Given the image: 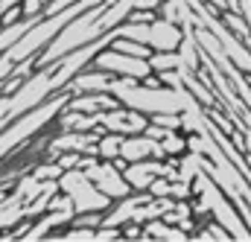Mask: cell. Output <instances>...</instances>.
<instances>
[{"label":"cell","instance_id":"cell-10","mask_svg":"<svg viewBox=\"0 0 251 242\" xmlns=\"http://www.w3.org/2000/svg\"><path fill=\"white\" fill-rule=\"evenodd\" d=\"M126 134H117V131H102L100 140H97V155L102 161H117L120 158V149H123Z\"/></svg>","mask_w":251,"mask_h":242},{"label":"cell","instance_id":"cell-7","mask_svg":"<svg viewBox=\"0 0 251 242\" xmlns=\"http://www.w3.org/2000/svg\"><path fill=\"white\" fill-rule=\"evenodd\" d=\"M117 76L114 73H108V70H102V67H94V64H88L85 70H79L70 82H67V94H91V91H111V82H114Z\"/></svg>","mask_w":251,"mask_h":242},{"label":"cell","instance_id":"cell-3","mask_svg":"<svg viewBox=\"0 0 251 242\" xmlns=\"http://www.w3.org/2000/svg\"><path fill=\"white\" fill-rule=\"evenodd\" d=\"M88 172V178L97 184L105 195H111L114 201H120V198H126V195H131L134 190H131V184L126 181V175H123V169L114 164V161H97L94 167H88L85 169Z\"/></svg>","mask_w":251,"mask_h":242},{"label":"cell","instance_id":"cell-12","mask_svg":"<svg viewBox=\"0 0 251 242\" xmlns=\"http://www.w3.org/2000/svg\"><path fill=\"white\" fill-rule=\"evenodd\" d=\"M9 193V187H0V195H6Z\"/></svg>","mask_w":251,"mask_h":242},{"label":"cell","instance_id":"cell-1","mask_svg":"<svg viewBox=\"0 0 251 242\" xmlns=\"http://www.w3.org/2000/svg\"><path fill=\"white\" fill-rule=\"evenodd\" d=\"M59 190L73 198L76 216L79 213H105L114 204V198L105 195L97 184L91 181L85 169H64L62 178H59Z\"/></svg>","mask_w":251,"mask_h":242},{"label":"cell","instance_id":"cell-8","mask_svg":"<svg viewBox=\"0 0 251 242\" xmlns=\"http://www.w3.org/2000/svg\"><path fill=\"white\" fill-rule=\"evenodd\" d=\"M164 172H167V161H161V158H146V161L128 164L123 169V175H126V181L131 184V190H149L152 181L158 175H164Z\"/></svg>","mask_w":251,"mask_h":242},{"label":"cell","instance_id":"cell-9","mask_svg":"<svg viewBox=\"0 0 251 242\" xmlns=\"http://www.w3.org/2000/svg\"><path fill=\"white\" fill-rule=\"evenodd\" d=\"M161 149H164V158H181L190 149L187 131H184V128H170V131L161 137Z\"/></svg>","mask_w":251,"mask_h":242},{"label":"cell","instance_id":"cell-4","mask_svg":"<svg viewBox=\"0 0 251 242\" xmlns=\"http://www.w3.org/2000/svg\"><path fill=\"white\" fill-rule=\"evenodd\" d=\"M102 128L105 131H117V134H140V131H146V125H149V114H143V111H134V108H128V105H117V108H111V111H102Z\"/></svg>","mask_w":251,"mask_h":242},{"label":"cell","instance_id":"cell-6","mask_svg":"<svg viewBox=\"0 0 251 242\" xmlns=\"http://www.w3.org/2000/svg\"><path fill=\"white\" fill-rule=\"evenodd\" d=\"M120 158H123L126 164H137V161H146V158H161V161H167V158H164V149H161V140L149 137L146 131L126 137L123 149H120Z\"/></svg>","mask_w":251,"mask_h":242},{"label":"cell","instance_id":"cell-11","mask_svg":"<svg viewBox=\"0 0 251 242\" xmlns=\"http://www.w3.org/2000/svg\"><path fill=\"white\" fill-rule=\"evenodd\" d=\"M155 18H158V12H155V9H131L126 21H134V24H152Z\"/></svg>","mask_w":251,"mask_h":242},{"label":"cell","instance_id":"cell-2","mask_svg":"<svg viewBox=\"0 0 251 242\" xmlns=\"http://www.w3.org/2000/svg\"><path fill=\"white\" fill-rule=\"evenodd\" d=\"M94 67H102V70H108V73H114V76L137 79V82L155 73V70H152V64H149V59H140V56H128V53H120V50H114L111 44H108L105 50H100V53H97V59H94Z\"/></svg>","mask_w":251,"mask_h":242},{"label":"cell","instance_id":"cell-5","mask_svg":"<svg viewBox=\"0 0 251 242\" xmlns=\"http://www.w3.org/2000/svg\"><path fill=\"white\" fill-rule=\"evenodd\" d=\"M184 26L181 24H173V21H167V18H155L152 24H149V32H146V44L152 47V50H178L181 47V41H184Z\"/></svg>","mask_w":251,"mask_h":242}]
</instances>
